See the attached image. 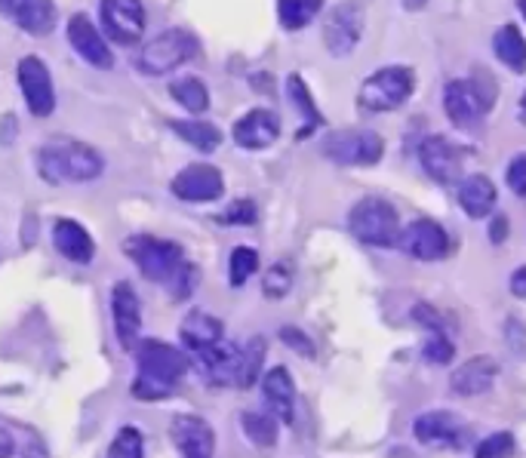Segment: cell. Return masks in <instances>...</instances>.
I'll return each mask as SVG.
<instances>
[{"label": "cell", "mask_w": 526, "mask_h": 458, "mask_svg": "<svg viewBox=\"0 0 526 458\" xmlns=\"http://www.w3.org/2000/svg\"><path fill=\"white\" fill-rule=\"evenodd\" d=\"M68 44L80 59H84L87 65H93V68L108 71L114 65V56H111L105 34L96 28V22L87 13H74L68 19Z\"/></svg>", "instance_id": "2e32d148"}, {"label": "cell", "mask_w": 526, "mask_h": 458, "mask_svg": "<svg viewBox=\"0 0 526 458\" xmlns=\"http://www.w3.org/2000/svg\"><path fill=\"white\" fill-rule=\"evenodd\" d=\"M197 56V40L194 34L182 31V28H170L164 34H157L154 40L139 50L136 56V68L148 77H160V74H170L179 65L191 62Z\"/></svg>", "instance_id": "52a82bcc"}, {"label": "cell", "mask_w": 526, "mask_h": 458, "mask_svg": "<svg viewBox=\"0 0 526 458\" xmlns=\"http://www.w3.org/2000/svg\"><path fill=\"white\" fill-rule=\"evenodd\" d=\"M53 246L59 249V256H65L74 265H90L96 259V240L74 219L53 222Z\"/></svg>", "instance_id": "cb8c5ba5"}, {"label": "cell", "mask_w": 526, "mask_h": 458, "mask_svg": "<svg viewBox=\"0 0 526 458\" xmlns=\"http://www.w3.org/2000/svg\"><path fill=\"white\" fill-rule=\"evenodd\" d=\"M511 293H514L517 299H526V265L517 268V271L511 274Z\"/></svg>", "instance_id": "ee69618b"}, {"label": "cell", "mask_w": 526, "mask_h": 458, "mask_svg": "<svg viewBox=\"0 0 526 458\" xmlns=\"http://www.w3.org/2000/svg\"><path fill=\"white\" fill-rule=\"evenodd\" d=\"M262 363H265V339L253 336L247 348H240V366H237V388H253L256 379L262 376Z\"/></svg>", "instance_id": "1f68e13d"}, {"label": "cell", "mask_w": 526, "mask_h": 458, "mask_svg": "<svg viewBox=\"0 0 526 458\" xmlns=\"http://www.w3.org/2000/svg\"><path fill=\"white\" fill-rule=\"evenodd\" d=\"M240 428H244V434L250 437L253 446H274L277 443V419L274 412H262V409H247L244 415H240Z\"/></svg>", "instance_id": "f546056e"}, {"label": "cell", "mask_w": 526, "mask_h": 458, "mask_svg": "<svg viewBox=\"0 0 526 458\" xmlns=\"http://www.w3.org/2000/svg\"><path fill=\"white\" fill-rule=\"evenodd\" d=\"M413 434L428 449H462L468 443V425L447 409L422 412L413 425Z\"/></svg>", "instance_id": "4fadbf2b"}, {"label": "cell", "mask_w": 526, "mask_h": 458, "mask_svg": "<svg viewBox=\"0 0 526 458\" xmlns=\"http://www.w3.org/2000/svg\"><path fill=\"white\" fill-rule=\"evenodd\" d=\"M173 194L188 203H213L225 194V179L213 163H191L170 182Z\"/></svg>", "instance_id": "9a60e30c"}, {"label": "cell", "mask_w": 526, "mask_h": 458, "mask_svg": "<svg viewBox=\"0 0 526 458\" xmlns=\"http://www.w3.org/2000/svg\"><path fill=\"white\" fill-rule=\"evenodd\" d=\"M170 96L191 114H204L210 108V90L200 77H179L170 83Z\"/></svg>", "instance_id": "f1b7e54d"}, {"label": "cell", "mask_w": 526, "mask_h": 458, "mask_svg": "<svg viewBox=\"0 0 526 458\" xmlns=\"http://www.w3.org/2000/svg\"><path fill=\"white\" fill-rule=\"evenodd\" d=\"M256 219H259V210H256L253 200H234L219 216V222H225V225H256Z\"/></svg>", "instance_id": "ab89813d"}, {"label": "cell", "mask_w": 526, "mask_h": 458, "mask_svg": "<svg viewBox=\"0 0 526 458\" xmlns=\"http://www.w3.org/2000/svg\"><path fill=\"white\" fill-rule=\"evenodd\" d=\"M136 363H139V376L133 382V397L136 400H164L173 394V388L185 379L188 372V357L160 342V339H145L136 345Z\"/></svg>", "instance_id": "7a4b0ae2"}, {"label": "cell", "mask_w": 526, "mask_h": 458, "mask_svg": "<svg viewBox=\"0 0 526 458\" xmlns=\"http://www.w3.org/2000/svg\"><path fill=\"white\" fill-rule=\"evenodd\" d=\"M102 34L120 47H136L145 37V4L142 0H102L99 7Z\"/></svg>", "instance_id": "9c48e42d"}, {"label": "cell", "mask_w": 526, "mask_h": 458, "mask_svg": "<svg viewBox=\"0 0 526 458\" xmlns=\"http://www.w3.org/2000/svg\"><path fill=\"white\" fill-rule=\"evenodd\" d=\"M197 280H200V271H197V265H191V262H182L179 265V271L173 274V280H170V289H173V299H179V302H185L194 289H197Z\"/></svg>", "instance_id": "f35d334b"}, {"label": "cell", "mask_w": 526, "mask_h": 458, "mask_svg": "<svg viewBox=\"0 0 526 458\" xmlns=\"http://www.w3.org/2000/svg\"><path fill=\"white\" fill-rule=\"evenodd\" d=\"M222 336H225V326H222V320L213 317L210 311H191V314L182 320V326H179V339H182V345H185L191 354H197V351H204V348L222 342Z\"/></svg>", "instance_id": "d4e9b609"}, {"label": "cell", "mask_w": 526, "mask_h": 458, "mask_svg": "<svg viewBox=\"0 0 526 458\" xmlns=\"http://www.w3.org/2000/svg\"><path fill=\"white\" fill-rule=\"evenodd\" d=\"M508 188L517 194V197H526V151L517 154L511 163H508Z\"/></svg>", "instance_id": "b9f144b4"}, {"label": "cell", "mask_w": 526, "mask_h": 458, "mask_svg": "<svg viewBox=\"0 0 526 458\" xmlns=\"http://www.w3.org/2000/svg\"><path fill=\"white\" fill-rule=\"evenodd\" d=\"M293 289V265L290 262H274L268 271H265V280H262V293L268 299H283Z\"/></svg>", "instance_id": "d590c367"}, {"label": "cell", "mask_w": 526, "mask_h": 458, "mask_svg": "<svg viewBox=\"0 0 526 458\" xmlns=\"http://www.w3.org/2000/svg\"><path fill=\"white\" fill-rule=\"evenodd\" d=\"M37 173L47 185H87L102 176L105 160L102 154L74 139H50L37 148Z\"/></svg>", "instance_id": "6da1fadb"}, {"label": "cell", "mask_w": 526, "mask_h": 458, "mask_svg": "<svg viewBox=\"0 0 526 458\" xmlns=\"http://www.w3.org/2000/svg\"><path fill=\"white\" fill-rule=\"evenodd\" d=\"M496 376H499V363L487 354H480V357H471V360H465L462 366L453 369L450 388L459 397H480V394H487L493 388Z\"/></svg>", "instance_id": "44dd1931"}, {"label": "cell", "mask_w": 526, "mask_h": 458, "mask_svg": "<svg viewBox=\"0 0 526 458\" xmlns=\"http://www.w3.org/2000/svg\"><path fill=\"white\" fill-rule=\"evenodd\" d=\"M419 160H422V170L437 185H453L462 179L465 157L447 136H428L419 148Z\"/></svg>", "instance_id": "e0dca14e"}, {"label": "cell", "mask_w": 526, "mask_h": 458, "mask_svg": "<svg viewBox=\"0 0 526 458\" xmlns=\"http://www.w3.org/2000/svg\"><path fill=\"white\" fill-rule=\"evenodd\" d=\"M348 228L367 246H397L403 231L397 210L382 197H363L354 203V210L348 213Z\"/></svg>", "instance_id": "8992f818"}, {"label": "cell", "mask_w": 526, "mask_h": 458, "mask_svg": "<svg viewBox=\"0 0 526 458\" xmlns=\"http://www.w3.org/2000/svg\"><path fill=\"white\" fill-rule=\"evenodd\" d=\"M262 397H265V403L274 412L277 422H283V425L296 422V385H293L290 369H283V366L268 369L265 379H262Z\"/></svg>", "instance_id": "7402d4cb"}, {"label": "cell", "mask_w": 526, "mask_h": 458, "mask_svg": "<svg viewBox=\"0 0 526 458\" xmlns=\"http://www.w3.org/2000/svg\"><path fill=\"white\" fill-rule=\"evenodd\" d=\"M16 452V443L7 431H0V458H10Z\"/></svg>", "instance_id": "bcb514c9"}, {"label": "cell", "mask_w": 526, "mask_h": 458, "mask_svg": "<svg viewBox=\"0 0 526 458\" xmlns=\"http://www.w3.org/2000/svg\"><path fill=\"white\" fill-rule=\"evenodd\" d=\"M416 90V74L407 65H388L376 74H370L363 80V87L357 93V102L363 111H373V114H385L394 111L407 102Z\"/></svg>", "instance_id": "277c9868"}, {"label": "cell", "mask_w": 526, "mask_h": 458, "mask_svg": "<svg viewBox=\"0 0 526 458\" xmlns=\"http://www.w3.org/2000/svg\"><path fill=\"white\" fill-rule=\"evenodd\" d=\"M170 437L182 452V458H213L216 452V434L200 415H188V412L176 415L170 422Z\"/></svg>", "instance_id": "ffe728a7"}, {"label": "cell", "mask_w": 526, "mask_h": 458, "mask_svg": "<svg viewBox=\"0 0 526 458\" xmlns=\"http://www.w3.org/2000/svg\"><path fill=\"white\" fill-rule=\"evenodd\" d=\"M105 458H145V440H142V431L127 425L120 428L105 452Z\"/></svg>", "instance_id": "e575fe53"}, {"label": "cell", "mask_w": 526, "mask_h": 458, "mask_svg": "<svg viewBox=\"0 0 526 458\" xmlns=\"http://www.w3.org/2000/svg\"><path fill=\"white\" fill-rule=\"evenodd\" d=\"M517 120L526 127V90H523V96H520V111H517Z\"/></svg>", "instance_id": "7dc6e473"}, {"label": "cell", "mask_w": 526, "mask_h": 458, "mask_svg": "<svg viewBox=\"0 0 526 458\" xmlns=\"http://www.w3.org/2000/svg\"><path fill=\"white\" fill-rule=\"evenodd\" d=\"M505 237H508V219L499 216V219L493 222V228H490V240H493V243H502Z\"/></svg>", "instance_id": "f6af8a7d"}, {"label": "cell", "mask_w": 526, "mask_h": 458, "mask_svg": "<svg viewBox=\"0 0 526 458\" xmlns=\"http://www.w3.org/2000/svg\"><path fill=\"white\" fill-rule=\"evenodd\" d=\"M277 136H280V120H277V114H271L265 108H256L234 123V142L247 151L271 148L277 142Z\"/></svg>", "instance_id": "603a6c76"}, {"label": "cell", "mask_w": 526, "mask_h": 458, "mask_svg": "<svg viewBox=\"0 0 526 458\" xmlns=\"http://www.w3.org/2000/svg\"><path fill=\"white\" fill-rule=\"evenodd\" d=\"M496 102V83L487 71H477L474 80H450L443 90V108L459 130H480L483 117Z\"/></svg>", "instance_id": "3957f363"}, {"label": "cell", "mask_w": 526, "mask_h": 458, "mask_svg": "<svg viewBox=\"0 0 526 458\" xmlns=\"http://www.w3.org/2000/svg\"><path fill=\"white\" fill-rule=\"evenodd\" d=\"M397 246L419 262H440L453 253V240L434 219H416L400 231Z\"/></svg>", "instance_id": "7c38bea8"}, {"label": "cell", "mask_w": 526, "mask_h": 458, "mask_svg": "<svg viewBox=\"0 0 526 458\" xmlns=\"http://www.w3.org/2000/svg\"><path fill=\"white\" fill-rule=\"evenodd\" d=\"M280 342L287 345V348H293L296 354H302V357H314V342L305 336L302 329H296V326H283L280 329Z\"/></svg>", "instance_id": "60d3db41"}, {"label": "cell", "mask_w": 526, "mask_h": 458, "mask_svg": "<svg viewBox=\"0 0 526 458\" xmlns=\"http://www.w3.org/2000/svg\"><path fill=\"white\" fill-rule=\"evenodd\" d=\"M413 320L422 323V326L431 329V332H434V329H443V320L437 317V311H434L431 305H416V308H413Z\"/></svg>", "instance_id": "7bdbcfd3"}, {"label": "cell", "mask_w": 526, "mask_h": 458, "mask_svg": "<svg viewBox=\"0 0 526 458\" xmlns=\"http://www.w3.org/2000/svg\"><path fill=\"white\" fill-rule=\"evenodd\" d=\"M422 357H425L428 363H434V366H447V363H453V357H456V345L450 342L447 329H434V332H431L428 342L422 345Z\"/></svg>", "instance_id": "8d00e7d4"}, {"label": "cell", "mask_w": 526, "mask_h": 458, "mask_svg": "<svg viewBox=\"0 0 526 458\" xmlns=\"http://www.w3.org/2000/svg\"><path fill=\"white\" fill-rule=\"evenodd\" d=\"M0 16H7L31 37H47L56 28L53 0H0Z\"/></svg>", "instance_id": "d6986e66"}, {"label": "cell", "mask_w": 526, "mask_h": 458, "mask_svg": "<svg viewBox=\"0 0 526 458\" xmlns=\"http://www.w3.org/2000/svg\"><path fill=\"white\" fill-rule=\"evenodd\" d=\"M363 37V4L360 0H345L339 4L327 25H323V47H327L336 59H345L357 50Z\"/></svg>", "instance_id": "8fae6325"}, {"label": "cell", "mask_w": 526, "mask_h": 458, "mask_svg": "<svg viewBox=\"0 0 526 458\" xmlns=\"http://www.w3.org/2000/svg\"><path fill=\"white\" fill-rule=\"evenodd\" d=\"M287 93H290V102L299 108V114L305 117V127H302V136H308L317 123H323V117H320V111H317V105H314V96H311V90L305 87V80L299 77V74H290L287 77Z\"/></svg>", "instance_id": "d6a6232c"}, {"label": "cell", "mask_w": 526, "mask_h": 458, "mask_svg": "<svg viewBox=\"0 0 526 458\" xmlns=\"http://www.w3.org/2000/svg\"><path fill=\"white\" fill-rule=\"evenodd\" d=\"M111 314H114V332L124 351H136L142 339V305L133 283L120 280L111 289Z\"/></svg>", "instance_id": "5bb4252c"}, {"label": "cell", "mask_w": 526, "mask_h": 458, "mask_svg": "<svg viewBox=\"0 0 526 458\" xmlns=\"http://www.w3.org/2000/svg\"><path fill=\"white\" fill-rule=\"evenodd\" d=\"M256 271H259V253L253 246L231 249V259H228V280H231V286H244Z\"/></svg>", "instance_id": "836d02e7"}, {"label": "cell", "mask_w": 526, "mask_h": 458, "mask_svg": "<svg viewBox=\"0 0 526 458\" xmlns=\"http://www.w3.org/2000/svg\"><path fill=\"white\" fill-rule=\"evenodd\" d=\"M323 154L342 166H373L385 154V142L373 130H339L323 142Z\"/></svg>", "instance_id": "ba28073f"}, {"label": "cell", "mask_w": 526, "mask_h": 458, "mask_svg": "<svg viewBox=\"0 0 526 458\" xmlns=\"http://www.w3.org/2000/svg\"><path fill=\"white\" fill-rule=\"evenodd\" d=\"M194 366L200 372V379L213 388H225L237 382V366H240V348L231 342H216L204 351L194 354Z\"/></svg>", "instance_id": "ac0fdd59"}, {"label": "cell", "mask_w": 526, "mask_h": 458, "mask_svg": "<svg viewBox=\"0 0 526 458\" xmlns=\"http://www.w3.org/2000/svg\"><path fill=\"white\" fill-rule=\"evenodd\" d=\"M493 50L499 56L502 65H508L511 71H526V37L520 34L517 25H502L493 37Z\"/></svg>", "instance_id": "83f0119b"}, {"label": "cell", "mask_w": 526, "mask_h": 458, "mask_svg": "<svg viewBox=\"0 0 526 458\" xmlns=\"http://www.w3.org/2000/svg\"><path fill=\"white\" fill-rule=\"evenodd\" d=\"M403 7H407V10H422L425 0H403Z\"/></svg>", "instance_id": "c3c4849f"}, {"label": "cell", "mask_w": 526, "mask_h": 458, "mask_svg": "<svg viewBox=\"0 0 526 458\" xmlns=\"http://www.w3.org/2000/svg\"><path fill=\"white\" fill-rule=\"evenodd\" d=\"M124 253L151 283H170L179 265L185 262L182 246L154 234H133L124 243Z\"/></svg>", "instance_id": "5b68a950"}, {"label": "cell", "mask_w": 526, "mask_h": 458, "mask_svg": "<svg viewBox=\"0 0 526 458\" xmlns=\"http://www.w3.org/2000/svg\"><path fill=\"white\" fill-rule=\"evenodd\" d=\"M517 7H520V13H523V19H526V0H520V4H517Z\"/></svg>", "instance_id": "681fc988"}, {"label": "cell", "mask_w": 526, "mask_h": 458, "mask_svg": "<svg viewBox=\"0 0 526 458\" xmlns=\"http://www.w3.org/2000/svg\"><path fill=\"white\" fill-rule=\"evenodd\" d=\"M514 452V434L496 431L490 437H483L474 449V458H511Z\"/></svg>", "instance_id": "74e56055"}, {"label": "cell", "mask_w": 526, "mask_h": 458, "mask_svg": "<svg viewBox=\"0 0 526 458\" xmlns=\"http://www.w3.org/2000/svg\"><path fill=\"white\" fill-rule=\"evenodd\" d=\"M323 0H277V19L287 31H299L317 19Z\"/></svg>", "instance_id": "4dcf8cb0"}, {"label": "cell", "mask_w": 526, "mask_h": 458, "mask_svg": "<svg viewBox=\"0 0 526 458\" xmlns=\"http://www.w3.org/2000/svg\"><path fill=\"white\" fill-rule=\"evenodd\" d=\"M19 90L25 96V105L34 117H50L56 111V90H53V74L47 62L40 56H25L16 68Z\"/></svg>", "instance_id": "30bf717a"}, {"label": "cell", "mask_w": 526, "mask_h": 458, "mask_svg": "<svg viewBox=\"0 0 526 458\" xmlns=\"http://www.w3.org/2000/svg\"><path fill=\"white\" fill-rule=\"evenodd\" d=\"M170 130L182 142H188L194 151H204V154H213L222 145L219 127H213V123H207V120H170Z\"/></svg>", "instance_id": "4316f807"}, {"label": "cell", "mask_w": 526, "mask_h": 458, "mask_svg": "<svg viewBox=\"0 0 526 458\" xmlns=\"http://www.w3.org/2000/svg\"><path fill=\"white\" fill-rule=\"evenodd\" d=\"M496 185L490 176H468L459 185V206L471 219H487L496 210Z\"/></svg>", "instance_id": "484cf974"}]
</instances>
